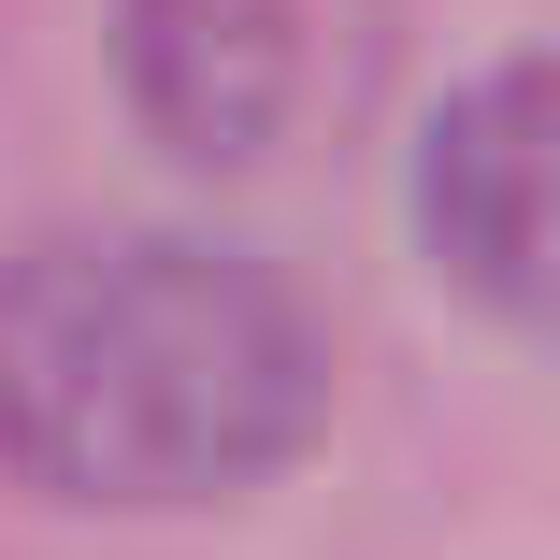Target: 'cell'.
<instances>
[{
    "label": "cell",
    "instance_id": "cell-2",
    "mask_svg": "<svg viewBox=\"0 0 560 560\" xmlns=\"http://www.w3.org/2000/svg\"><path fill=\"white\" fill-rule=\"evenodd\" d=\"M116 58L187 159H273V130L316 86V0H130Z\"/></svg>",
    "mask_w": 560,
    "mask_h": 560
},
{
    "label": "cell",
    "instance_id": "cell-1",
    "mask_svg": "<svg viewBox=\"0 0 560 560\" xmlns=\"http://www.w3.org/2000/svg\"><path fill=\"white\" fill-rule=\"evenodd\" d=\"M330 417L316 316L187 231H44L0 259V460L44 503H231Z\"/></svg>",
    "mask_w": 560,
    "mask_h": 560
},
{
    "label": "cell",
    "instance_id": "cell-3",
    "mask_svg": "<svg viewBox=\"0 0 560 560\" xmlns=\"http://www.w3.org/2000/svg\"><path fill=\"white\" fill-rule=\"evenodd\" d=\"M532 130H546V86H532V58H503L417 144V231L489 316H532V288H546V144Z\"/></svg>",
    "mask_w": 560,
    "mask_h": 560
}]
</instances>
